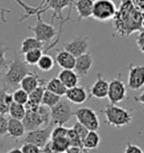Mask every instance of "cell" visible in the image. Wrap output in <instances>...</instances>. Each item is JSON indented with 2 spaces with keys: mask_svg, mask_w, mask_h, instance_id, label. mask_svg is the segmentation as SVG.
<instances>
[{
  "mask_svg": "<svg viewBox=\"0 0 144 153\" xmlns=\"http://www.w3.org/2000/svg\"><path fill=\"white\" fill-rule=\"evenodd\" d=\"M108 83H109V82L104 78L102 73H98V74H97V80L94 82V85L89 88V96H90V97H96L98 99L107 98Z\"/></svg>",
  "mask_w": 144,
  "mask_h": 153,
  "instance_id": "16",
  "label": "cell"
},
{
  "mask_svg": "<svg viewBox=\"0 0 144 153\" xmlns=\"http://www.w3.org/2000/svg\"><path fill=\"white\" fill-rule=\"evenodd\" d=\"M116 11L117 7L113 0H94L91 17L104 23L114 18Z\"/></svg>",
  "mask_w": 144,
  "mask_h": 153,
  "instance_id": "8",
  "label": "cell"
},
{
  "mask_svg": "<svg viewBox=\"0 0 144 153\" xmlns=\"http://www.w3.org/2000/svg\"><path fill=\"white\" fill-rule=\"evenodd\" d=\"M46 82H48V80L42 79L36 72L29 71L28 74H26L23 78V80L20 81L19 86L22 89H24L26 92L29 94V92H32L34 89H36L41 85H46Z\"/></svg>",
  "mask_w": 144,
  "mask_h": 153,
  "instance_id": "17",
  "label": "cell"
},
{
  "mask_svg": "<svg viewBox=\"0 0 144 153\" xmlns=\"http://www.w3.org/2000/svg\"><path fill=\"white\" fill-rule=\"evenodd\" d=\"M44 43H42L41 41H39L35 37H26L22 42V48H20V54L28 52L30 50H35V48H43Z\"/></svg>",
  "mask_w": 144,
  "mask_h": 153,
  "instance_id": "25",
  "label": "cell"
},
{
  "mask_svg": "<svg viewBox=\"0 0 144 153\" xmlns=\"http://www.w3.org/2000/svg\"><path fill=\"white\" fill-rule=\"evenodd\" d=\"M54 59H53L51 55H48L46 53H43V55L41 56V59L39 60V62H37V68H39L41 71H44V72H48V71H51L54 67Z\"/></svg>",
  "mask_w": 144,
  "mask_h": 153,
  "instance_id": "28",
  "label": "cell"
},
{
  "mask_svg": "<svg viewBox=\"0 0 144 153\" xmlns=\"http://www.w3.org/2000/svg\"><path fill=\"white\" fill-rule=\"evenodd\" d=\"M53 125H48L44 128H36L28 131L24 137V143H32L37 145L39 148H43L45 144L50 141L51 132H52Z\"/></svg>",
  "mask_w": 144,
  "mask_h": 153,
  "instance_id": "11",
  "label": "cell"
},
{
  "mask_svg": "<svg viewBox=\"0 0 144 153\" xmlns=\"http://www.w3.org/2000/svg\"><path fill=\"white\" fill-rule=\"evenodd\" d=\"M94 0H77L74 1V8L78 13V19H88L91 17Z\"/></svg>",
  "mask_w": 144,
  "mask_h": 153,
  "instance_id": "20",
  "label": "cell"
},
{
  "mask_svg": "<svg viewBox=\"0 0 144 153\" xmlns=\"http://www.w3.org/2000/svg\"><path fill=\"white\" fill-rule=\"evenodd\" d=\"M101 113L105 115L106 124L111 125L116 128L127 126L133 120V115H132L131 110L122 108L120 106L113 105V104L106 106L105 108L101 110Z\"/></svg>",
  "mask_w": 144,
  "mask_h": 153,
  "instance_id": "4",
  "label": "cell"
},
{
  "mask_svg": "<svg viewBox=\"0 0 144 153\" xmlns=\"http://www.w3.org/2000/svg\"><path fill=\"white\" fill-rule=\"evenodd\" d=\"M20 150L23 153H42V149L32 143H24Z\"/></svg>",
  "mask_w": 144,
  "mask_h": 153,
  "instance_id": "35",
  "label": "cell"
},
{
  "mask_svg": "<svg viewBox=\"0 0 144 153\" xmlns=\"http://www.w3.org/2000/svg\"><path fill=\"white\" fill-rule=\"evenodd\" d=\"M43 48H35V50H30L28 52L24 53V61L26 64L28 65H36L41 56L43 55Z\"/></svg>",
  "mask_w": 144,
  "mask_h": 153,
  "instance_id": "26",
  "label": "cell"
},
{
  "mask_svg": "<svg viewBox=\"0 0 144 153\" xmlns=\"http://www.w3.org/2000/svg\"><path fill=\"white\" fill-rule=\"evenodd\" d=\"M45 89L53 92V94H55V95L61 96V97L65 95V91H67L65 86L60 81V79H59L58 76L56 78H52L51 80H48L46 82V85H45Z\"/></svg>",
  "mask_w": 144,
  "mask_h": 153,
  "instance_id": "24",
  "label": "cell"
},
{
  "mask_svg": "<svg viewBox=\"0 0 144 153\" xmlns=\"http://www.w3.org/2000/svg\"><path fill=\"white\" fill-rule=\"evenodd\" d=\"M124 153H144V151L136 144H132L131 142H127L126 149Z\"/></svg>",
  "mask_w": 144,
  "mask_h": 153,
  "instance_id": "38",
  "label": "cell"
},
{
  "mask_svg": "<svg viewBox=\"0 0 144 153\" xmlns=\"http://www.w3.org/2000/svg\"><path fill=\"white\" fill-rule=\"evenodd\" d=\"M113 20L114 29L123 37L144 29V14L135 8L132 0H122Z\"/></svg>",
  "mask_w": 144,
  "mask_h": 153,
  "instance_id": "2",
  "label": "cell"
},
{
  "mask_svg": "<svg viewBox=\"0 0 144 153\" xmlns=\"http://www.w3.org/2000/svg\"><path fill=\"white\" fill-rule=\"evenodd\" d=\"M42 153H58L56 151H55V149L53 148L51 140H50L48 143L45 144L43 148H42Z\"/></svg>",
  "mask_w": 144,
  "mask_h": 153,
  "instance_id": "40",
  "label": "cell"
},
{
  "mask_svg": "<svg viewBox=\"0 0 144 153\" xmlns=\"http://www.w3.org/2000/svg\"><path fill=\"white\" fill-rule=\"evenodd\" d=\"M67 137H68V141H69V143H70V146L85 149V148H83V144H82V141L80 140V137H79V136L77 135V133H76V131L72 128V127L68 128Z\"/></svg>",
  "mask_w": 144,
  "mask_h": 153,
  "instance_id": "31",
  "label": "cell"
},
{
  "mask_svg": "<svg viewBox=\"0 0 144 153\" xmlns=\"http://www.w3.org/2000/svg\"><path fill=\"white\" fill-rule=\"evenodd\" d=\"M10 13V9L8 8H5L4 6L0 5V17H1V20L4 22V23H7V19L5 17V14H9Z\"/></svg>",
  "mask_w": 144,
  "mask_h": 153,
  "instance_id": "42",
  "label": "cell"
},
{
  "mask_svg": "<svg viewBox=\"0 0 144 153\" xmlns=\"http://www.w3.org/2000/svg\"><path fill=\"white\" fill-rule=\"evenodd\" d=\"M127 97L126 94V86L122 80V76H118L117 78L113 79L108 83V92L107 98L113 105H117L118 102L123 101Z\"/></svg>",
  "mask_w": 144,
  "mask_h": 153,
  "instance_id": "10",
  "label": "cell"
},
{
  "mask_svg": "<svg viewBox=\"0 0 144 153\" xmlns=\"http://www.w3.org/2000/svg\"><path fill=\"white\" fill-rule=\"evenodd\" d=\"M7 126H8V118L6 115L0 114V137L7 136Z\"/></svg>",
  "mask_w": 144,
  "mask_h": 153,
  "instance_id": "37",
  "label": "cell"
},
{
  "mask_svg": "<svg viewBox=\"0 0 144 153\" xmlns=\"http://www.w3.org/2000/svg\"><path fill=\"white\" fill-rule=\"evenodd\" d=\"M13 52H14V59L6 65L7 71L5 72V76H4L5 86L9 87L10 89L17 88L19 86L23 78L26 74H28L29 72L28 64L25 63L24 59L22 56L23 54L17 52L16 50H13Z\"/></svg>",
  "mask_w": 144,
  "mask_h": 153,
  "instance_id": "3",
  "label": "cell"
},
{
  "mask_svg": "<svg viewBox=\"0 0 144 153\" xmlns=\"http://www.w3.org/2000/svg\"><path fill=\"white\" fill-rule=\"evenodd\" d=\"M88 48H89V37L88 36H85V37L76 36L69 43L64 45L63 50L71 53L74 57H78L88 52Z\"/></svg>",
  "mask_w": 144,
  "mask_h": 153,
  "instance_id": "12",
  "label": "cell"
},
{
  "mask_svg": "<svg viewBox=\"0 0 144 153\" xmlns=\"http://www.w3.org/2000/svg\"><path fill=\"white\" fill-rule=\"evenodd\" d=\"M44 91H45V85H41L36 89H34L32 92L28 94V100L32 102H35L37 105H41L42 98H43Z\"/></svg>",
  "mask_w": 144,
  "mask_h": 153,
  "instance_id": "30",
  "label": "cell"
},
{
  "mask_svg": "<svg viewBox=\"0 0 144 153\" xmlns=\"http://www.w3.org/2000/svg\"><path fill=\"white\" fill-rule=\"evenodd\" d=\"M13 100L17 104L25 105L28 101V92H26L24 89L18 88L13 92Z\"/></svg>",
  "mask_w": 144,
  "mask_h": 153,
  "instance_id": "32",
  "label": "cell"
},
{
  "mask_svg": "<svg viewBox=\"0 0 144 153\" xmlns=\"http://www.w3.org/2000/svg\"><path fill=\"white\" fill-rule=\"evenodd\" d=\"M25 131L39 128L42 126L50 125V108L44 105H39V107L35 110H26L24 118L22 120Z\"/></svg>",
  "mask_w": 144,
  "mask_h": 153,
  "instance_id": "5",
  "label": "cell"
},
{
  "mask_svg": "<svg viewBox=\"0 0 144 153\" xmlns=\"http://www.w3.org/2000/svg\"><path fill=\"white\" fill-rule=\"evenodd\" d=\"M25 127L23 125V122L19 120H15V118H8V126H7V136H9L11 139L18 140L19 137L24 136L25 134Z\"/></svg>",
  "mask_w": 144,
  "mask_h": 153,
  "instance_id": "19",
  "label": "cell"
},
{
  "mask_svg": "<svg viewBox=\"0 0 144 153\" xmlns=\"http://www.w3.org/2000/svg\"><path fill=\"white\" fill-rule=\"evenodd\" d=\"M72 116H73V109L70 102L61 98L56 105L50 108V124L53 126L64 125L70 120Z\"/></svg>",
  "mask_w": 144,
  "mask_h": 153,
  "instance_id": "7",
  "label": "cell"
},
{
  "mask_svg": "<svg viewBox=\"0 0 144 153\" xmlns=\"http://www.w3.org/2000/svg\"><path fill=\"white\" fill-rule=\"evenodd\" d=\"M62 97L61 96H58L55 95V94H53L51 91H48L45 89L44 91V95H43V98H42V102H41V105H44L48 107V108H52L54 105H56L60 99H61Z\"/></svg>",
  "mask_w": 144,
  "mask_h": 153,
  "instance_id": "29",
  "label": "cell"
},
{
  "mask_svg": "<svg viewBox=\"0 0 144 153\" xmlns=\"http://www.w3.org/2000/svg\"><path fill=\"white\" fill-rule=\"evenodd\" d=\"M13 50L14 48H7V46H5L4 44L0 42V70L8 64V61L6 60V52L7 51H13Z\"/></svg>",
  "mask_w": 144,
  "mask_h": 153,
  "instance_id": "34",
  "label": "cell"
},
{
  "mask_svg": "<svg viewBox=\"0 0 144 153\" xmlns=\"http://www.w3.org/2000/svg\"><path fill=\"white\" fill-rule=\"evenodd\" d=\"M36 18H37L36 24L28 27L29 30H32L35 34V38H37L39 41H41L44 44L52 42V39L54 37L56 39H60L61 36L59 35V32L55 29L54 25L45 23L42 19V15H37Z\"/></svg>",
  "mask_w": 144,
  "mask_h": 153,
  "instance_id": "6",
  "label": "cell"
},
{
  "mask_svg": "<svg viewBox=\"0 0 144 153\" xmlns=\"http://www.w3.org/2000/svg\"><path fill=\"white\" fill-rule=\"evenodd\" d=\"M16 2L24 9L25 14L19 18V22H23L28 17L43 15L48 10H52L53 14L51 17V24H53L54 19L58 18L60 20V29L59 35L61 36L63 30V25L71 20V11L74 6V0H43L41 5L37 7H32L27 5L23 0H16Z\"/></svg>",
  "mask_w": 144,
  "mask_h": 153,
  "instance_id": "1",
  "label": "cell"
},
{
  "mask_svg": "<svg viewBox=\"0 0 144 153\" xmlns=\"http://www.w3.org/2000/svg\"><path fill=\"white\" fill-rule=\"evenodd\" d=\"M132 2L136 9L140 10L142 14H144V0H132Z\"/></svg>",
  "mask_w": 144,
  "mask_h": 153,
  "instance_id": "41",
  "label": "cell"
},
{
  "mask_svg": "<svg viewBox=\"0 0 144 153\" xmlns=\"http://www.w3.org/2000/svg\"><path fill=\"white\" fill-rule=\"evenodd\" d=\"M55 62L58 63L60 68L63 70H73L74 63H76V57L72 55L71 53L67 52L65 50H58V54L55 56Z\"/></svg>",
  "mask_w": 144,
  "mask_h": 153,
  "instance_id": "18",
  "label": "cell"
},
{
  "mask_svg": "<svg viewBox=\"0 0 144 153\" xmlns=\"http://www.w3.org/2000/svg\"><path fill=\"white\" fill-rule=\"evenodd\" d=\"M25 113H26V109H25L24 105L17 104V102H15V101H13V102L10 104L9 109H8V114L10 115L11 118L22 120L24 118Z\"/></svg>",
  "mask_w": 144,
  "mask_h": 153,
  "instance_id": "27",
  "label": "cell"
},
{
  "mask_svg": "<svg viewBox=\"0 0 144 153\" xmlns=\"http://www.w3.org/2000/svg\"><path fill=\"white\" fill-rule=\"evenodd\" d=\"M144 86V65L130 64L127 87L132 90H139Z\"/></svg>",
  "mask_w": 144,
  "mask_h": 153,
  "instance_id": "13",
  "label": "cell"
},
{
  "mask_svg": "<svg viewBox=\"0 0 144 153\" xmlns=\"http://www.w3.org/2000/svg\"><path fill=\"white\" fill-rule=\"evenodd\" d=\"M11 90L9 87L4 85L2 88H0V114L6 115L8 114L10 104L13 102V92H9Z\"/></svg>",
  "mask_w": 144,
  "mask_h": 153,
  "instance_id": "21",
  "label": "cell"
},
{
  "mask_svg": "<svg viewBox=\"0 0 144 153\" xmlns=\"http://www.w3.org/2000/svg\"><path fill=\"white\" fill-rule=\"evenodd\" d=\"M73 116L77 117V120L83 125L88 131H98L100 127L99 117L95 110L89 107H83L73 111Z\"/></svg>",
  "mask_w": 144,
  "mask_h": 153,
  "instance_id": "9",
  "label": "cell"
},
{
  "mask_svg": "<svg viewBox=\"0 0 144 153\" xmlns=\"http://www.w3.org/2000/svg\"><path fill=\"white\" fill-rule=\"evenodd\" d=\"M58 78L65 86V88H72L79 83V76L73 70H63L60 71Z\"/></svg>",
  "mask_w": 144,
  "mask_h": 153,
  "instance_id": "22",
  "label": "cell"
},
{
  "mask_svg": "<svg viewBox=\"0 0 144 153\" xmlns=\"http://www.w3.org/2000/svg\"><path fill=\"white\" fill-rule=\"evenodd\" d=\"M67 132H68L67 127H64L63 125H56L54 128H52L50 140L59 139V137H65L67 136Z\"/></svg>",
  "mask_w": 144,
  "mask_h": 153,
  "instance_id": "33",
  "label": "cell"
},
{
  "mask_svg": "<svg viewBox=\"0 0 144 153\" xmlns=\"http://www.w3.org/2000/svg\"><path fill=\"white\" fill-rule=\"evenodd\" d=\"M64 96L67 97V100L69 102H72L74 105L85 104L90 98V96L88 94V91L86 90V88L82 86H79V85L72 87V88H68Z\"/></svg>",
  "mask_w": 144,
  "mask_h": 153,
  "instance_id": "14",
  "label": "cell"
},
{
  "mask_svg": "<svg viewBox=\"0 0 144 153\" xmlns=\"http://www.w3.org/2000/svg\"><path fill=\"white\" fill-rule=\"evenodd\" d=\"M7 153H23L22 152V150L18 148H15V149H11V150H9Z\"/></svg>",
  "mask_w": 144,
  "mask_h": 153,
  "instance_id": "44",
  "label": "cell"
},
{
  "mask_svg": "<svg viewBox=\"0 0 144 153\" xmlns=\"http://www.w3.org/2000/svg\"><path fill=\"white\" fill-rule=\"evenodd\" d=\"M136 45H137V48L141 52L144 54V29H142L141 32H140L139 36L136 38Z\"/></svg>",
  "mask_w": 144,
  "mask_h": 153,
  "instance_id": "39",
  "label": "cell"
},
{
  "mask_svg": "<svg viewBox=\"0 0 144 153\" xmlns=\"http://www.w3.org/2000/svg\"><path fill=\"white\" fill-rule=\"evenodd\" d=\"M82 144H83V148L88 151L98 148L100 145V136L97 133V131H89L86 137L82 141Z\"/></svg>",
  "mask_w": 144,
  "mask_h": 153,
  "instance_id": "23",
  "label": "cell"
},
{
  "mask_svg": "<svg viewBox=\"0 0 144 153\" xmlns=\"http://www.w3.org/2000/svg\"><path fill=\"white\" fill-rule=\"evenodd\" d=\"M135 101H137L139 104H141V105H143L144 106V91L141 94V95L139 96H134V98H133Z\"/></svg>",
  "mask_w": 144,
  "mask_h": 153,
  "instance_id": "43",
  "label": "cell"
},
{
  "mask_svg": "<svg viewBox=\"0 0 144 153\" xmlns=\"http://www.w3.org/2000/svg\"><path fill=\"white\" fill-rule=\"evenodd\" d=\"M92 55L90 53H85L80 56L76 57V63H74V68H73V71L77 73L79 78L80 76H86L92 67Z\"/></svg>",
  "mask_w": 144,
  "mask_h": 153,
  "instance_id": "15",
  "label": "cell"
},
{
  "mask_svg": "<svg viewBox=\"0 0 144 153\" xmlns=\"http://www.w3.org/2000/svg\"><path fill=\"white\" fill-rule=\"evenodd\" d=\"M72 128L76 131V133H77V135L80 137V140H81V141H83V139L86 137V135L88 134V132H89V131H88V129H87L83 125L80 124L79 122H77L76 124L73 125V127H72Z\"/></svg>",
  "mask_w": 144,
  "mask_h": 153,
  "instance_id": "36",
  "label": "cell"
}]
</instances>
